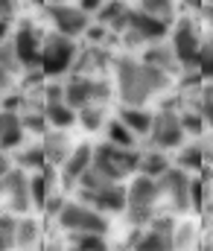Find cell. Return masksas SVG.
I'll return each instance as SVG.
<instances>
[{
	"label": "cell",
	"mask_w": 213,
	"mask_h": 251,
	"mask_svg": "<svg viewBox=\"0 0 213 251\" xmlns=\"http://www.w3.org/2000/svg\"><path fill=\"white\" fill-rule=\"evenodd\" d=\"M169 85V73L152 67L138 59H120L117 62V94L126 105H143L155 94H161Z\"/></svg>",
	"instance_id": "6da1fadb"
},
{
	"label": "cell",
	"mask_w": 213,
	"mask_h": 251,
	"mask_svg": "<svg viewBox=\"0 0 213 251\" xmlns=\"http://www.w3.org/2000/svg\"><path fill=\"white\" fill-rule=\"evenodd\" d=\"M138 164H141V152H135V149H123V146H114L108 140L94 146L91 167L96 173H102L105 178H111V181H123L126 176L138 173Z\"/></svg>",
	"instance_id": "7a4b0ae2"
},
{
	"label": "cell",
	"mask_w": 213,
	"mask_h": 251,
	"mask_svg": "<svg viewBox=\"0 0 213 251\" xmlns=\"http://www.w3.org/2000/svg\"><path fill=\"white\" fill-rule=\"evenodd\" d=\"M158 199H161V184H158V178H152V176H143L141 173V176L126 187V210H129V216H132L135 225H143V222H149V219L155 216Z\"/></svg>",
	"instance_id": "3957f363"
},
{
	"label": "cell",
	"mask_w": 213,
	"mask_h": 251,
	"mask_svg": "<svg viewBox=\"0 0 213 251\" xmlns=\"http://www.w3.org/2000/svg\"><path fill=\"white\" fill-rule=\"evenodd\" d=\"M56 219L68 234H108L105 213H99L96 207H91L85 201H65V207L59 210Z\"/></svg>",
	"instance_id": "277c9868"
},
{
	"label": "cell",
	"mask_w": 213,
	"mask_h": 251,
	"mask_svg": "<svg viewBox=\"0 0 213 251\" xmlns=\"http://www.w3.org/2000/svg\"><path fill=\"white\" fill-rule=\"evenodd\" d=\"M76 56H79V50H76L73 38H68V35H50L41 44V62H38V67L44 70V76H62L65 70H71L76 64Z\"/></svg>",
	"instance_id": "5b68a950"
},
{
	"label": "cell",
	"mask_w": 213,
	"mask_h": 251,
	"mask_svg": "<svg viewBox=\"0 0 213 251\" xmlns=\"http://www.w3.org/2000/svg\"><path fill=\"white\" fill-rule=\"evenodd\" d=\"M169 35V21L155 18L143 9H129V26L123 32L126 44L138 47V44H152V41H164Z\"/></svg>",
	"instance_id": "8992f818"
},
{
	"label": "cell",
	"mask_w": 213,
	"mask_h": 251,
	"mask_svg": "<svg viewBox=\"0 0 213 251\" xmlns=\"http://www.w3.org/2000/svg\"><path fill=\"white\" fill-rule=\"evenodd\" d=\"M169 47H172V56H175L178 67L193 70V67L199 64V56H202L205 41H202L196 24L187 21V18H181V21L175 24V29H172V44H169Z\"/></svg>",
	"instance_id": "52a82bcc"
},
{
	"label": "cell",
	"mask_w": 213,
	"mask_h": 251,
	"mask_svg": "<svg viewBox=\"0 0 213 251\" xmlns=\"http://www.w3.org/2000/svg\"><path fill=\"white\" fill-rule=\"evenodd\" d=\"M111 97V85L105 79H94V76H76L65 85V102L71 108H85V105H102Z\"/></svg>",
	"instance_id": "ba28073f"
},
{
	"label": "cell",
	"mask_w": 213,
	"mask_h": 251,
	"mask_svg": "<svg viewBox=\"0 0 213 251\" xmlns=\"http://www.w3.org/2000/svg\"><path fill=\"white\" fill-rule=\"evenodd\" d=\"M149 140L155 143V149H178L184 143V128H181V114L175 108H161L152 117L149 128Z\"/></svg>",
	"instance_id": "9c48e42d"
},
{
	"label": "cell",
	"mask_w": 213,
	"mask_h": 251,
	"mask_svg": "<svg viewBox=\"0 0 213 251\" xmlns=\"http://www.w3.org/2000/svg\"><path fill=\"white\" fill-rule=\"evenodd\" d=\"M79 201L96 207L99 213H120L126 210V187H120V181H105L94 190H79Z\"/></svg>",
	"instance_id": "30bf717a"
},
{
	"label": "cell",
	"mask_w": 213,
	"mask_h": 251,
	"mask_svg": "<svg viewBox=\"0 0 213 251\" xmlns=\"http://www.w3.org/2000/svg\"><path fill=\"white\" fill-rule=\"evenodd\" d=\"M47 15H50V21L56 24L59 35H68V38L82 35V32L91 26V15H88V12H82L79 6H71V3L47 6Z\"/></svg>",
	"instance_id": "8fae6325"
},
{
	"label": "cell",
	"mask_w": 213,
	"mask_h": 251,
	"mask_svg": "<svg viewBox=\"0 0 213 251\" xmlns=\"http://www.w3.org/2000/svg\"><path fill=\"white\" fill-rule=\"evenodd\" d=\"M158 184H161V196H166L175 210H187L193 204L190 201V176H187V170L169 167L164 176H158Z\"/></svg>",
	"instance_id": "7c38bea8"
},
{
	"label": "cell",
	"mask_w": 213,
	"mask_h": 251,
	"mask_svg": "<svg viewBox=\"0 0 213 251\" xmlns=\"http://www.w3.org/2000/svg\"><path fill=\"white\" fill-rule=\"evenodd\" d=\"M41 44H44L41 32L32 24H21V29L12 38V47H15V56H18V62H21L24 70L38 67V62H41Z\"/></svg>",
	"instance_id": "4fadbf2b"
},
{
	"label": "cell",
	"mask_w": 213,
	"mask_h": 251,
	"mask_svg": "<svg viewBox=\"0 0 213 251\" xmlns=\"http://www.w3.org/2000/svg\"><path fill=\"white\" fill-rule=\"evenodd\" d=\"M0 193L9 196V207L18 210V213H24V210L32 204V199H29V178H26L24 170H15V167H12V170L0 178Z\"/></svg>",
	"instance_id": "5bb4252c"
},
{
	"label": "cell",
	"mask_w": 213,
	"mask_h": 251,
	"mask_svg": "<svg viewBox=\"0 0 213 251\" xmlns=\"http://www.w3.org/2000/svg\"><path fill=\"white\" fill-rule=\"evenodd\" d=\"M129 246H132V251H175V240H172V234H161V231L149 228L146 234H132Z\"/></svg>",
	"instance_id": "9a60e30c"
},
{
	"label": "cell",
	"mask_w": 213,
	"mask_h": 251,
	"mask_svg": "<svg viewBox=\"0 0 213 251\" xmlns=\"http://www.w3.org/2000/svg\"><path fill=\"white\" fill-rule=\"evenodd\" d=\"M24 140V123L18 111H0V149H15Z\"/></svg>",
	"instance_id": "2e32d148"
},
{
	"label": "cell",
	"mask_w": 213,
	"mask_h": 251,
	"mask_svg": "<svg viewBox=\"0 0 213 251\" xmlns=\"http://www.w3.org/2000/svg\"><path fill=\"white\" fill-rule=\"evenodd\" d=\"M91 161H94V146H88V143H79L76 149H71V155L65 158V178L68 181H79V176L91 167Z\"/></svg>",
	"instance_id": "e0dca14e"
},
{
	"label": "cell",
	"mask_w": 213,
	"mask_h": 251,
	"mask_svg": "<svg viewBox=\"0 0 213 251\" xmlns=\"http://www.w3.org/2000/svg\"><path fill=\"white\" fill-rule=\"evenodd\" d=\"M141 62L152 64V67H158V70H164V73H172V70L178 67L175 56H172V47H166L164 41H152V44H146Z\"/></svg>",
	"instance_id": "ac0fdd59"
},
{
	"label": "cell",
	"mask_w": 213,
	"mask_h": 251,
	"mask_svg": "<svg viewBox=\"0 0 213 251\" xmlns=\"http://www.w3.org/2000/svg\"><path fill=\"white\" fill-rule=\"evenodd\" d=\"M44 155H47V164H65V158L71 155V140L65 128L44 131Z\"/></svg>",
	"instance_id": "d6986e66"
},
{
	"label": "cell",
	"mask_w": 213,
	"mask_h": 251,
	"mask_svg": "<svg viewBox=\"0 0 213 251\" xmlns=\"http://www.w3.org/2000/svg\"><path fill=\"white\" fill-rule=\"evenodd\" d=\"M152 117L155 114H149V111H143L141 105H123V111H120V120L129 126L138 137H149V128H152Z\"/></svg>",
	"instance_id": "ffe728a7"
},
{
	"label": "cell",
	"mask_w": 213,
	"mask_h": 251,
	"mask_svg": "<svg viewBox=\"0 0 213 251\" xmlns=\"http://www.w3.org/2000/svg\"><path fill=\"white\" fill-rule=\"evenodd\" d=\"M44 117H47V126L71 128V126L76 123V108H71L65 100H59V102H44Z\"/></svg>",
	"instance_id": "44dd1931"
},
{
	"label": "cell",
	"mask_w": 213,
	"mask_h": 251,
	"mask_svg": "<svg viewBox=\"0 0 213 251\" xmlns=\"http://www.w3.org/2000/svg\"><path fill=\"white\" fill-rule=\"evenodd\" d=\"M50 184H53V173H50L47 167L38 170L35 178H29V199H32V204L41 207V210H44V201H47V196H50Z\"/></svg>",
	"instance_id": "7402d4cb"
},
{
	"label": "cell",
	"mask_w": 213,
	"mask_h": 251,
	"mask_svg": "<svg viewBox=\"0 0 213 251\" xmlns=\"http://www.w3.org/2000/svg\"><path fill=\"white\" fill-rule=\"evenodd\" d=\"M138 170H141L143 176H152V178H158V176H164V173L169 170V161H166V155H164L161 149H152V152L141 155V164H138Z\"/></svg>",
	"instance_id": "603a6c76"
},
{
	"label": "cell",
	"mask_w": 213,
	"mask_h": 251,
	"mask_svg": "<svg viewBox=\"0 0 213 251\" xmlns=\"http://www.w3.org/2000/svg\"><path fill=\"white\" fill-rule=\"evenodd\" d=\"M108 143L123 146V149H135L138 134H135V131H132L126 123H123L120 117H117V120H111V123H108Z\"/></svg>",
	"instance_id": "cb8c5ba5"
},
{
	"label": "cell",
	"mask_w": 213,
	"mask_h": 251,
	"mask_svg": "<svg viewBox=\"0 0 213 251\" xmlns=\"http://www.w3.org/2000/svg\"><path fill=\"white\" fill-rule=\"evenodd\" d=\"M73 251H108L105 234H71Z\"/></svg>",
	"instance_id": "d4e9b609"
},
{
	"label": "cell",
	"mask_w": 213,
	"mask_h": 251,
	"mask_svg": "<svg viewBox=\"0 0 213 251\" xmlns=\"http://www.w3.org/2000/svg\"><path fill=\"white\" fill-rule=\"evenodd\" d=\"M18 164L21 170H44L47 167V155H44V146H26L18 152Z\"/></svg>",
	"instance_id": "484cf974"
},
{
	"label": "cell",
	"mask_w": 213,
	"mask_h": 251,
	"mask_svg": "<svg viewBox=\"0 0 213 251\" xmlns=\"http://www.w3.org/2000/svg\"><path fill=\"white\" fill-rule=\"evenodd\" d=\"M202 164H205V149L202 146H187V149L178 152V167L181 170L196 173V170H202Z\"/></svg>",
	"instance_id": "4316f807"
},
{
	"label": "cell",
	"mask_w": 213,
	"mask_h": 251,
	"mask_svg": "<svg viewBox=\"0 0 213 251\" xmlns=\"http://www.w3.org/2000/svg\"><path fill=\"white\" fill-rule=\"evenodd\" d=\"M35 240H38V225H35V219H18V225H15V246L29 249Z\"/></svg>",
	"instance_id": "83f0119b"
},
{
	"label": "cell",
	"mask_w": 213,
	"mask_h": 251,
	"mask_svg": "<svg viewBox=\"0 0 213 251\" xmlns=\"http://www.w3.org/2000/svg\"><path fill=\"white\" fill-rule=\"evenodd\" d=\"M76 120L85 126L88 131H96L99 126L105 123V111H102V105H85V108H79Z\"/></svg>",
	"instance_id": "f1b7e54d"
},
{
	"label": "cell",
	"mask_w": 213,
	"mask_h": 251,
	"mask_svg": "<svg viewBox=\"0 0 213 251\" xmlns=\"http://www.w3.org/2000/svg\"><path fill=\"white\" fill-rule=\"evenodd\" d=\"M141 9L155 15V18H164V21H172V12H175V0H141Z\"/></svg>",
	"instance_id": "f546056e"
},
{
	"label": "cell",
	"mask_w": 213,
	"mask_h": 251,
	"mask_svg": "<svg viewBox=\"0 0 213 251\" xmlns=\"http://www.w3.org/2000/svg\"><path fill=\"white\" fill-rule=\"evenodd\" d=\"M21 123H24V131H35V134H44V131H47L44 108H38V111H24V114H21Z\"/></svg>",
	"instance_id": "4dcf8cb0"
},
{
	"label": "cell",
	"mask_w": 213,
	"mask_h": 251,
	"mask_svg": "<svg viewBox=\"0 0 213 251\" xmlns=\"http://www.w3.org/2000/svg\"><path fill=\"white\" fill-rule=\"evenodd\" d=\"M181 128H184V134H202L205 131V120H202V114H199V108H184L181 111Z\"/></svg>",
	"instance_id": "1f68e13d"
},
{
	"label": "cell",
	"mask_w": 213,
	"mask_h": 251,
	"mask_svg": "<svg viewBox=\"0 0 213 251\" xmlns=\"http://www.w3.org/2000/svg\"><path fill=\"white\" fill-rule=\"evenodd\" d=\"M105 64V53L99 50V47H94V50H88L82 59L76 56V67H82V70H99Z\"/></svg>",
	"instance_id": "d6a6232c"
},
{
	"label": "cell",
	"mask_w": 213,
	"mask_h": 251,
	"mask_svg": "<svg viewBox=\"0 0 213 251\" xmlns=\"http://www.w3.org/2000/svg\"><path fill=\"white\" fill-rule=\"evenodd\" d=\"M0 67H3V70H9V73L21 70V62H18V56H15L12 41H0Z\"/></svg>",
	"instance_id": "836d02e7"
},
{
	"label": "cell",
	"mask_w": 213,
	"mask_h": 251,
	"mask_svg": "<svg viewBox=\"0 0 213 251\" xmlns=\"http://www.w3.org/2000/svg\"><path fill=\"white\" fill-rule=\"evenodd\" d=\"M196 70H199L205 79H213V41L202 47V56H199V64H196Z\"/></svg>",
	"instance_id": "e575fe53"
},
{
	"label": "cell",
	"mask_w": 213,
	"mask_h": 251,
	"mask_svg": "<svg viewBox=\"0 0 213 251\" xmlns=\"http://www.w3.org/2000/svg\"><path fill=\"white\" fill-rule=\"evenodd\" d=\"M65 100V85H44V102H59Z\"/></svg>",
	"instance_id": "d590c367"
},
{
	"label": "cell",
	"mask_w": 213,
	"mask_h": 251,
	"mask_svg": "<svg viewBox=\"0 0 213 251\" xmlns=\"http://www.w3.org/2000/svg\"><path fill=\"white\" fill-rule=\"evenodd\" d=\"M199 114H202L205 126H211L213 128V97H205V100L199 102Z\"/></svg>",
	"instance_id": "8d00e7d4"
},
{
	"label": "cell",
	"mask_w": 213,
	"mask_h": 251,
	"mask_svg": "<svg viewBox=\"0 0 213 251\" xmlns=\"http://www.w3.org/2000/svg\"><path fill=\"white\" fill-rule=\"evenodd\" d=\"M105 32H108L105 24H96V26H88V29H85V35H88L94 44H102V41H105Z\"/></svg>",
	"instance_id": "74e56055"
},
{
	"label": "cell",
	"mask_w": 213,
	"mask_h": 251,
	"mask_svg": "<svg viewBox=\"0 0 213 251\" xmlns=\"http://www.w3.org/2000/svg\"><path fill=\"white\" fill-rule=\"evenodd\" d=\"M62 207H65V199L50 193V196H47V201H44V210H47L50 216H59V210H62Z\"/></svg>",
	"instance_id": "f35d334b"
},
{
	"label": "cell",
	"mask_w": 213,
	"mask_h": 251,
	"mask_svg": "<svg viewBox=\"0 0 213 251\" xmlns=\"http://www.w3.org/2000/svg\"><path fill=\"white\" fill-rule=\"evenodd\" d=\"M15 6H18L15 0H0V18H3V21H9V18L15 15Z\"/></svg>",
	"instance_id": "ab89813d"
},
{
	"label": "cell",
	"mask_w": 213,
	"mask_h": 251,
	"mask_svg": "<svg viewBox=\"0 0 213 251\" xmlns=\"http://www.w3.org/2000/svg\"><path fill=\"white\" fill-rule=\"evenodd\" d=\"M102 3H105V0H79V9H82V12H88V15H94Z\"/></svg>",
	"instance_id": "60d3db41"
},
{
	"label": "cell",
	"mask_w": 213,
	"mask_h": 251,
	"mask_svg": "<svg viewBox=\"0 0 213 251\" xmlns=\"http://www.w3.org/2000/svg\"><path fill=\"white\" fill-rule=\"evenodd\" d=\"M15 246V234H9V231H0V251H9Z\"/></svg>",
	"instance_id": "b9f144b4"
},
{
	"label": "cell",
	"mask_w": 213,
	"mask_h": 251,
	"mask_svg": "<svg viewBox=\"0 0 213 251\" xmlns=\"http://www.w3.org/2000/svg\"><path fill=\"white\" fill-rule=\"evenodd\" d=\"M21 102H24L21 97H6V100H3V111H18Z\"/></svg>",
	"instance_id": "7bdbcfd3"
},
{
	"label": "cell",
	"mask_w": 213,
	"mask_h": 251,
	"mask_svg": "<svg viewBox=\"0 0 213 251\" xmlns=\"http://www.w3.org/2000/svg\"><path fill=\"white\" fill-rule=\"evenodd\" d=\"M9 82H12V73L0 67V94H6V88H9Z\"/></svg>",
	"instance_id": "ee69618b"
},
{
	"label": "cell",
	"mask_w": 213,
	"mask_h": 251,
	"mask_svg": "<svg viewBox=\"0 0 213 251\" xmlns=\"http://www.w3.org/2000/svg\"><path fill=\"white\" fill-rule=\"evenodd\" d=\"M9 170H12V161H9V158H6V155L0 152V178H3V176H6Z\"/></svg>",
	"instance_id": "f6af8a7d"
},
{
	"label": "cell",
	"mask_w": 213,
	"mask_h": 251,
	"mask_svg": "<svg viewBox=\"0 0 213 251\" xmlns=\"http://www.w3.org/2000/svg\"><path fill=\"white\" fill-rule=\"evenodd\" d=\"M6 32H9V21L0 18V41H6Z\"/></svg>",
	"instance_id": "bcb514c9"
},
{
	"label": "cell",
	"mask_w": 213,
	"mask_h": 251,
	"mask_svg": "<svg viewBox=\"0 0 213 251\" xmlns=\"http://www.w3.org/2000/svg\"><path fill=\"white\" fill-rule=\"evenodd\" d=\"M208 21H211V26H213V6H208Z\"/></svg>",
	"instance_id": "7dc6e473"
},
{
	"label": "cell",
	"mask_w": 213,
	"mask_h": 251,
	"mask_svg": "<svg viewBox=\"0 0 213 251\" xmlns=\"http://www.w3.org/2000/svg\"><path fill=\"white\" fill-rule=\"evenodd\" d=\"M47 6H56V3H65V0H44Z\"/></svg>",
	"instance_id": "c3c4849f"
},
{
	"label": "cell",
	"mask_w": 213,
	"mask_h": 251,
	"mask_svg": "<svg viewBox=\"0 0 213 251\" xmlns=\"http://www.w3.org/2000/svg\"><path fill=\"white\" fill-rule=\"evenodd\" d=\"M205 3H208V6H213V0H205Z\"/></svg>",
	"instance_id": "681fc988"
}]
</instances>
